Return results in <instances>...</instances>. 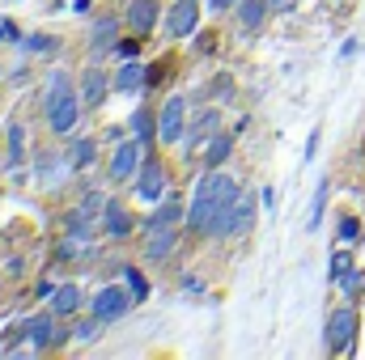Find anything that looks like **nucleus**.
Returning a JSON list of instances; mask_svg holds the SVG:
<instances>
[{"instance_id": "obj_1", "label": "nucleus", "mask_w": 365, "mask_h": 360, "mask_svg": "<svg viewBox=\"0 0 365 360\" xmlns=\"http://www.w3.org/2000/svg\"><path fill=\"white\" fill-rule=\"evenodd\" d=\"M43 110H47V123H51V132H73V123H77V115H81V97L68 90V81L64 77H51V93H47V102H43Z\"/></svg>"}, {"instance_id": "obj_2", "label": "nucleus", "mask_w": 365, "mask_h": 360, "mask_svg": "<svg viewBox=\"0 0 365 360\" xmlns=\"http://www.w3.org/2000/svg\"><path fill=\"white\" fill-rule=\"evenodd\" d=\"M212 203H217V166L200 179L195 195H191V208H187V225L204 238H208V225H212Z\"/></svg>"}, {"instance_id": "obj_3", "label": "nucleus", "mask_w": 365, "mask_h": 360, "mask_svg": "<svg viewBox=\"0 0 365 360\" xmlns=\"http://www.w3.org/2000/svg\"><path fill=\"white\" fill-rule=\"evenodd\" d=\"M132 305H136L132 288L123 292L119 284H106V288H102V292L93 297V318H98V322H115V318H123V314H128Z\"/></svg>"}, {"instance_id": "obj_4", "label": "nucleus", "mask_w": 365, "mask_h": 360, "mask_svg": "<svg viewBox=\"0 0 365 360\" xmlns=\"http://www.w3.org/2000/svg\"><path fill=\"white\" fill-rule=\"evenodd\" d=\"M238 182L230 179V174H217V203H212V225H208V233H230V212H234V203H238Z\"/></svg>"}, {"instance_id": "obj_5", "label": "nucleus", "mask_w": 365, "mask_h": 360, "mask_svg": "<svg viewBox=\"0 0 365 360\" xmlns=\"http://www.w3.org/2000/svg\"><path fill=\"white\" fill-rule=\"evenodd\" d=\"M353 335H357V314L344 305V309H336L331 322H327V348H331V352H349V348H353Z\"/></svg>"}, {"instance_id": "obj_6", "label": "nucleus", "mask_w": 365, "mask_h": 360, "mask_svg": "<svg viewBox=\"0 0 365 360\" xmlns=\"http://www.w3.org/2000/svg\"><path fill=\"white\" fill-rule=\"evenodd\" d=\"M182 127H187V102H182V97H166V106H162V119H158V132H162V140H166V144H179L182 136H187Z\"/></svg>"}, {"instance_id": "obj_7", "label": "nucleus", "mask_w": 365, "mask_h": 360, "mask_svg": "<svg viewBox=\"0 0 365 360\" xmlns=\"http://www.w3.org/2000/svg\"><path fill=\"white\" fill-rule=\"evenodd\" d=\"M195 21H200V4L195 0H175V9L166 13V34L187 38V34H195Z\"/></svg>"}, {"instance_id": "obj_8", "label": "nucleus", "mask_w": 365, "mask_h": 360, "mask_svg": "<svg viewBox=\"0 0 365 360\" xmlns=\"http://www.w3.org/2000/svg\"><path fill=\"white\" fill-rule=\"evenodd\" d=\"M136 170H140V144H136V140L115 144V153H110V179L123 182V179H132Z\"/></svg>"}, {"instance_id": "obj_9", "label": "nucleus", "mask_w": 365, "mask_h": 360, "mask_svg": "<svg viewBox=\"0 0 365 360\" xmlns=\"http://www.w3.org/2000/svg\"><path fill=\"white\" fill-rule=\"evenodd\" d=\"M162 191H166V170H162V162H149V166H140L136 195H140L145 203H158V199H162Z\"/></svg>"}, {"instance_id": "obj_10", "label": "nucleus", "mask_w": 365, "mask_h": 360, "mask_svg": "<svg viewBox=\"0 0 365 360\" xmlns=\"http://www.w3.org/2000/svg\"><path fill=\"white\" fill-rule=\"evenodd\" d=\"M153 21H158V0H132L128 4V26H132L136 38H149Z\"/></svg>"}, {"instance_id": "obj_11", "label": "nucleus", "mask_w": 365, "mask_h": 360, "mask_svg": "<svg viewBox=\"0 0 365 360\" xmlns=\"http://www.w3.org/2000/svg\"><path fill=\"white\" fill-rule=\"evenodd\" d=\"M251 225H255V199L251 195H238V203L230 212V238H247Z\"/></svg>"}, {"instance_id": "obj_12", "label": "nucleus", "mask_w": 365, "mask_h": 360, "mask_svg": "<svg viewBox=\"0 0 365 360\" xmlns=\"http://www.w3.org/2000/svg\"><path fill=\"white\" fill-rule=\"evenodd\" d=\"M81 309V288L77 284H60L56 292H51V314L56 318H68V314H77Z\"/></svg>"}, {"instance_id": "obj_13", "label": "nucleus", "mask_w": 365, "mask_h": 360, "mask_svg": "<svg viewBox=\"0 0 365 360\" xmlns=\"http://www.w3.org/2000/svg\"><path fill=\"white\" fill-rule=\"evenodd\" d=\"M145 77H149V68H145V64H136V60H128V64L115 73V90H119V93H136L140 85H145Z\"/></svg>"}, {"instance_id": "obj_14", "label": "nucleus", "mask_w": 365, "mask_h": 360, "mask_svg": "<svg viewBox=\"0 0 365 360\" xmlns=\"http://www.w3.org/2000/svg\"><path fill=\"white\" fill-rule=\"evenodd\" d=\"M175 242H179V233L175 229H149V242H145V255L158 263V259H166L170 250H175Z\"/></svg>"}, {"instance_id": "obj_15", "label": "nucleus", "mask_w": 365, "mask_h": 360, "mask_svg": "<svg viewBox=\"0 0 365 360\" xmlns=\"http://www.w3.org/2000/svg\"><path fill=\"white\" fill-rule=\"evenodd\" d=\"M34 348H47L51 339H56V318H47V314H38V318H30L26 322V331H21Z\"/></svg>"}, {"instance_id": "obj_16", "label": "nucleus", "mask_w": 365, "mask_h": 360, "mask_svg": "<svg viewBox=\"0 0 365 360\" xmlns=\"http://www.w3.org/2000/svg\"><path fill=\"white\" fill-rule=\"evenodd\" d=\"M102 97H106V73L102 68H90L86 73V85H81V102L86 106H98Z\"/></svg>"}, {"instance_id": "obj_17", "label": "nucleus", "mask_w": 365, "mask_h": 360, "mask_svg": "<svg viewBox=\"0 0 365 360\" xmlns=\"http://www.w3.org/2000/svg\"><path fill=\"white\" fill-rule=\"evenodd\" d=\"M175 221H182V199H166V203L149 216V229H170Z\"/></svg>"}, {"instance_id": "obj_18", "label": "nucleus", "mask_w": 365, "mask_h": 360, "mask_svg": "<svg viewBox=\"0 0 365 360\" xmlns=\"http://www.w3.org/2000/svg\"><path fill=\"white\" fill-rule=\"evenodd\" d=\"M106 233H115V238L132 233V216L123 212V203H106Z\"/></svg>"}, {"instance_id": "obj_19", "label": "nucleus", "mask_w": 365, "mask_h": 360, "mask_svg": "<svg viewBox=\"0 0 365 360\" xmlns=\"http://www.w3.org/2000/svg\"><path fill=\"white\" fill-rule=\"evenodd\" d=\"M93 47H98V51L119 47V43H115V17H102V21L93 26Z\"/></svg>"}, {"instance_id": "obj_20", "label": "nucleus", "mask_w": 365, "mask_h": 360, "mask_svg": "<svg viewBox=\"0 0 365 360\" xmlns=\"http://www.w3.org/2000/svg\"><path fill=\"white\" fill-rule=\"evenodd\" d=\"M349 268H353V255H349V250H336V259H331V275H336L344 288H353V275H349Z\"/></svg>"}, {"instance_id": "obj_21", "label": "nucleus", "mask_w": 365, "mask_h": 360, "mask_svg": "<svg viewBox=\"0 0 365 360\" xmlns=\"http://www.w3.org/2000/svg\"><path fill=\"white\" fill-rule=\"evenodd\" d=\"M264 9H268V0H242V26L255 30L264 21Z\"/></svg>"}, {"instance_id": "obj_22", "label": "nucleus", "mask_w": 365, "mask_h": 360, "mask_svg": "<svg viewBox=\"0 0 365 360\" xmlns=\"http://www.w3.org/2000/svg\"><path fill=\"white\" fill-rule=\"evenodd\" d=\"M123 280H128V288H132V297H136V301H145V297H149V280H145L136 268H123Z\"/></svg>"}, {"instance_id": "obj_23", "label": "nucleus", "mask_w": 365, "mask_h": 360, "mask_svg": "<svg viewBox=\"0 0 365 360\" xmlns=\"http://www.w3.org/2000/svg\"><path fill=\"white\" fill-rule=\"evenodd\" d=\"M21 136H26V132H21V127H17V123H13V127H9V157H13V170H17V166H21V144H26V140H21Z\"/></svg>"}, {"instance_id": "obj_24", "label": "nucleus", "mask_w": 365, "mask_h": 360, "mask_svg": "<svg viewBox=\"0 0 365 360\" xmlns=\"http://www.w3.org/2000/svg\"><path fill=\"white\" fill-rule=\"evenodd\" d=\"M230 144H234L230 136H221V140H212V149H208V166H221V162H225V153H230Z\"/></svg>"}, {"instance_id": "obj_25", "label": "nucleus", "mask_w": 365, "mask_h": 360, "mask_svg": "<svg viewBox=\"0 0 365 360\" xmlns=\"http://www.w3.org/2000/svg\"><path fill=\"white\" fill-rule=\"evenodd\" d=\"M323 199H327V182H319V191H314V208H310V229H319V216H323Z\"/></svg>"}, {"instance_id": "obj_26", "label": "nucleus", "mask_w": 365, "mask_h": 360, "mask_svg": "<svg viewBox=\"0 0 365 360\" xmlns=\"http://www.w3.org/2000/svg\"><path fill=\"white\" fill-rule=\"evenodd\" d=\"M357 233H361V225H357L353 216H344V221H340V242H344V246H353V242H357Z\"/></svg>"}, {"instance_id": "obj_27", "label": "nucleus", "mask_w": 365, "mask_h": 360, "mask_svg": "<svg viewBox=\"0 0 365 360\" xmlns=\"http://www.w3.org/2000/svg\"><path fill=\"white\" fill-rule=\"evenodd\" d=\"M0 43H21V30L9 17H0Z\"/></svg>"}, {"instance_id": "obj_28", "label": "nucleus", "mask_w": 365, "mask_h": 360, "mask_svg": "<svg viewBox=\"0 0 365 360\" xmlns=\"http://www.w3.org/2000/svg\"><path fill=\"white\" fill-rule=\"evenodd\" d=\"M73 157H77V166H90V162H93V140H81Z\"/></svg>"}, {"instance_id": "obj_29", "label": "nucleus", "mask_w": 365, "mask_h": 360, "mask_svg": "<svg viewBox=\"0 0 365 360\" xmlns=\"http://www.w3.org/2000/svg\"><path fill=\"white\" fill-rule=\"evenodd\" d=\"M26 43V51H51V38H43V34H34V38H21Z\"/></svg>"}, {"instance_id": "obj_30", "label": "nucleus", "mask_w": 365, "mask_h": 360, "mask_svg": "<svg viewBox=\"0 0 365 360\" xmlns=\"http://www.w3.org/2000/svg\"><path fill=\"white\" fill-rule=\"evenodd\" d=\"M353 55H357V38H349V43L340 47V60H353Z\"/></svg>"}, {"instance_id": "obj_31", "label": "nucleus", "mask_w": 365, "mask_h": 360, "mask_svg": "<svg viewBox=\"0 0 365 360\" xmlns=\"http://www.w3.org/2000/svg\"><path fill=\"white\" fill-rule=\"evenodd\" d=\"M314 149H319V127H314V132H310V140H306V162L314 157Z\"/></svg>"}, {"instance_id": "obj_32", "label": "nucleus", "mask_w": 365, "mask_h": 360, "mask_svg": "<svg viewBox=\"0 0 365 360\" xmlns=\"http://www.w3.org/2000/svg\"><path fill=\"white\" fill-rule=\"evenodd\" d=\"M93 331H98L93 322H90V327H77V335H73V339H81V344H86V339H93Z\"/></svg>"}, {"instance_id": "obj_33", "label": "nucleus", "mask_w": 365, "mask_h": 360, "mask_svg": "<svg viewBox=\"0 0 365 360\" xmlns=\"http://www.w3.org/2000/svg\"><path fill=\"white\" fill-rule=\"evenodd\" d=\"M208 4H212V9H217V13H225V9H234V4H238V0H208Z\"/></svg>"}, {"instance_id": "obj_34", "label": "nucleus", "mask_w": 365, "mask_h": 360, "mask_svg": "<svg viewBox=\"0 0 365 360\" xmlns=\"http://www.w3.org/2000/svg\"><path fill=\"white\" fill-rule=\"evenodd\" d=\"M293 0H268V9H289Z\"/></svg>"}]
</instances>
